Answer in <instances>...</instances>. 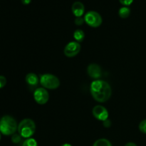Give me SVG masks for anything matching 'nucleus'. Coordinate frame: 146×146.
<instances>
[{
	"label": "nucleus",
	"mask_w": 146,
	"mask_h": 146,
	"mask_svg": "<svg viewBox=\"0 0 146 146\" xmlns=\"http://www.w3.org/2000/svg\"><path fill=\"white\" fill-rule=\"evenodd\" d=\"M92 113L95 118L98 121L104 122V121L107 120L109 116L108 111L104 106L101 105H97L94 107L92 110Z\"/></svg>",
	"instance_id": "obj_8"
},
{
	"label": "nucleus",
	"mask_w": 146,
	"mask_h": 146,
	"mask_svg": "<svg viewBox=\"0 0 146 146\" xmlns=\"http://www.w3.org/2000/svg\"><path fill=\"white\" fill-rule=\"evenodd\" d=\"M31 1V0H21V2H22V4H25V5H27V4H29L30 2Z\"/></svg>",
	"instance_id": "obj_22"
},
{
	"label": "nucleus",
	"mask_w": 146,
	"mask_h": 146,
	"mask_svg": "<svg viewBox=\"0 0 146 146\" xmlns=\"http://www.w3.org/2000/svg\"><path fill=\"white\" fill-rule=\"evenodd\" d=\"M26 82L29 86H36L40 83V78L38 76L34 73H29L26 76Z\"/></svg>",
	"instance_id": "obj_11"
},
{
	"label": "nucleus",
	"mask_w": 146,
	"mask_h": 146,
	"mask_svg": "<svg viewBox=\"0 0 146 146\" xmlns=\"http://www.w3.org/2000/svg\"><path fill=\"white\" fill-rule=\"evenodd\" d=\"M90 92L93 98L98 103H105L109 100L112 94V89L108 82L98 79L92 81Z\"/></svg>",
	"instance_id": "obj_1"
},
{
	"label": "nucleus",
	"mask_w": 146,
	"mask_h": 146,
	"mask_svg": "<svg viewBox=\"0 0 146 146\" xmlns=\"http://www.w3.org/2000/svg\"><path fill=\"white\" fill-rule=\"evenodd\" d=\"M61 146H72V145L69 143H64V144H63V145H61Z\"/></svg>",
	"instance_id": "obj_24"
},
{
	"label": "nucleus",
	"mask_w": 146,
	"mask_h": 146,
	"mask_svg": "<svg viewBox=\"0 0 146 146\" xmlns=\"http://www.w3.org/2000/svg\"><path fill=\"white\" fill-rule=\"evenodd\" d=\"M125 146H137V145H136V144H135L134 143L130 142V143H128L125 144Z\"/></svg>",
	"instance_id": "obj_23"
},
{
	"label": "nucleus",
	"mask_w": 146,
	"mask_h": 146,
	"mask_svg": "<svg viewBox=\"0 0 146 146\" xmlns=\"http://www.w3.org/2000/svg\"><path fill=\"white\" fill-rule=\"evenodd\" d=\"M87 73L91 78L98 80L102 76V70L101 66L96 64H91L87 68Z\"/></svg>",
	"instance_id": "obj_9"
},
{
	"label": "nucleus",
	"mask_w": 146,
	"mask_h": 146,
	"mask_svg": "<svg viewBox=\"0 0 146 146\" xmlns=\"http://www.w3.org/2000/svg\"><path fill=\"white\" fill-rule=\"evenodd\" d=\"M34 98L36 102L39 105H44L49 100V94L46 88L41 87L34 91Z\"/></svg>",
	"instance_id": "obj_6"
},
{
	"label": "nucleus",
	"mask_w": 146,
	"mask_h": 146,
	"mask_svg": "<svg viewBox=\"0 0 146 146\" xmlns=\"http://www.w3.org/2000/svg\"><path fill=\"white\" fill-rule=\"evenodd\" d=\"M74 38H75L76 41L80 43L84 41L85 38V33L81 29H76L74 33Z\"/></svg>",
	"instance_id": "obj_13"
},
{
	"label": "nucleus",
	"mask_w": 146,
	"mask_h": 146,
	"mask_svg": "<svg viewBox=\"0 0 146 146\" xmlns=\"http://www.w3.org/2000/svg\"><path fill=\"white\" fill-rule=\"evenodd\" d=\"M17 131L22 138H30L35 133V122L31 118H25L19 123Z\"/></svg>",
	"instance_id": "obj_3"
},
{
	"label": "nucleus",
	"mask_w": 146,
	"mask_h": 146,
	"mask_svg": "<svg viewBox=\"0 0 146 146\" xmlns=\"http://www.w3.org/2000/svg\"><path fill=\"white\" fill-rule=\"evenodd\" d=\"M40 84L46 89H56L60 86V81L56 76L51 74L40 75Z\"/></svg>",
	"instance_id": "obj_4"
},
{
	"label": "nucleus",
	"mask_w": 146,
	"mask_h": 146,
	"mask_svg": "<svg viewBox=\"0 0 146 146\" xmlns=\"http://www.w3.org/2000/svg\"><path fill=\"white\" fill-rule=\"evenodd\" d=\"M7 84V78L4 76H0V89L4 88Z\"/></svg>",
	"instance_id": "obj_19"
},
{
	"label": "nucleus",
	"mask_w": 146,
	"mask_h": 146,
	"mask_svg": "<svg viewBox=\"0 0 146 146\" xmlns=\"http://www.w3.org/2000/svg\"><path fill=\"white\" fill-rule=\"evenodd\" d=\"M139 130L143 133L146 134V119L141 121L139 124Z\"/></svg>",
	"instance_id": "obj_17"
},
{
	"label": "nucleus",
	"mask_w": 146,
	"mask_h": 146,
	"mask_svg": "<svg viewBox=\"0 0 146 146\" xmlns=\"http://www.w3.org/2000/svg\"><path fill=\"white\" fill-rule=\"evenodd\" d=\"M103 123H104V126L106 127V128H109L111 125V121H110L108 118L107 120H106V121H104V122H103Z\"/></svg>",
	"instance_id": "obj_21"
},
{
	"label": "nucleus",
	"mask_w": 146,
	"mask_h": 146,
	"mask_svg": "<svg viewBox=\"0 0 146 146\" xmlns=\"http://www.w3.org/2000/svg\"><path fill=\"white\" fill-rule=\"evenodd\" d=\"M93 146H112V144L106 138H101L95 141Z\"/></svg>",
	"instance_id": "obj_14"
},
{
	"label": "nucleus",
	"mask_w": 146,
	"mask_h": 146,
	"mask_svg": "<svg viewBox=\"0 0 146 146\" xmlns=\"http://www.w3.org/2000/svg\"><path fill=\"white\" fill-rule=\"evenodd\" d=\"M84 18L85 22L93 28L100 27L103 22V19L101 14L95 11H89L86 12Z\"/></svg>",
	"instance_id": "obj_5"
},
{
	"label": "nucleus",
	"mask_w": 146,
	"mask_h": 146,
	"mask_svg": "<svg viewBox=\"0 0 146 146\" xmlns=\"http://www.w3.org/2000/svg\"><path fill=\"white\" fill-rule=\"evenodd\" d=\"M119 1L121 4H123L124 6H127L128 7V6L131 5L132 4L133 0H119Z\"/></svg>",
	"instance_id": "obj_20"
},
{
	"label": "nucleus",
	"mask_w": 146,
	"mask_h": 146,
	"mask_svg": "<svg viewBox=\"0 0 146 146\" xmlns=\"http://www.w3.org/2000/svg\"><path fill=\"white\" fill-rule=\"evenodd\" d=\"M84 21H85V20H84V18H83L82 17H76L75 20H74V22H75L76 25L77 26L82 25V24L84 23Z\"/></svg>",
	"instance_id": "obj_18"
},
{
	"label": "nucleus",
	"mask_w": 146,
	"mask_h": 146,
	"mask_svg": "<svg viewBox=\"0 0 146 146\" xmlns=\"http://www.w3.org/2000/svg\"><path fill=\"white\" fill-rule=\"evenodd\" d=\"M81 51V45L77 41H71L66 45L64 48V54L68 58H73L78 55Z\"/></svg>",
	"instance_id": "obj_7"
},
{
	"label": "nucleus",
	"mask_w": 146,
	"mask_h": 146,
	"mask_svg": "<svg viewBox=\"0 0 146 146\" xmlns=\"http://www.w3.org/2000/svg\"><path fill=\"white\" fill-rule=\"evenodd\" d=\"M21 138H22V137H21L19 133H14V135H12V136H11V141H12V143H14L15 144L19 143L21 142Z\"/></svg>",
	"instance_id": "obj_16"
},
{
	"label": "nucleus",
	"mask_w": 146,
	"mask_h": 146,
	"mask_svg": "<svg viewBox=\"0 0 146 146\" xmlns=\"http://www.w3.org/2000/svg\"><path fill=\"white\" fill-rule=\"evenodd\" d=\"M71 10H72L73 14H74L76 17H82L84 14V11H85V7L81 1H76L72 4Z\"/></svg>",
	"instance_id": "obj_10"
},
{
	"label": "nucleus",
	"mask_w": 146,
	"mask_h": 146,
	"mask_svg": "<svg viewBox=\"0 0 146 146\" xmlns=\"http://www.w3.org/2000/svg\"><path fill=\"white\" fill-rule=\"evenodd\" d=\"M18 129L17 121L10 115H4L0 119V133L4 135H12Z\"/></svg>",
	"instance_id": "obj_2"
},
{
	"label": "nucleus",
	"mask_w": 146,
	"mask_h": 146,
	"mask_svg": "<svg viewBox=\"0 0 146 146\" xmlns=\"http://www.w3.org/2000/svg\"><path fill=\"white\" fill-rule=\"evenodd\" d=\"M0 140H1V133H0Z\"/></svg>",
	"instance_id": "obj_25"
},
{
	"label": "nucleus",
	"mask_w": 146,
	"mask_h": 146,
	"mask_svg": "<svg viewBox=\"0 0 146 146\" xmlns=\"http://www.w3.org/2000/svg\"><path fill=\"white\" fill-rule=\"evenodd\" d=\"M22 146H38V143L34 138H30L24 141Z\"/></svg>",
	"instance_id": "obj_15"
},
{
	"label": "nucleus",
	"mask_w": 146,
	"mask_h": 146,
	"mask_svg": "<svg viewBox=\"0 0 146 146\" xmlns=\"http://www.w3.org/2000/svg\"><path fill=\"white\" fill-rule=\"evenodd\" d=\"M130 14H131V9L128 7H127V6L121 7L120 9L118 10V15H119L121 18H128L129 17Z\"/></svg>",
	"instance_id": "obj_12"
}]
</instances>
